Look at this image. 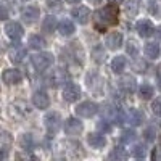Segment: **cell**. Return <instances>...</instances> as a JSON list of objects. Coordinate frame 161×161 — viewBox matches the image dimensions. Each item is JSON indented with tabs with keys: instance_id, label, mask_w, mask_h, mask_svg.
Masks as SVG:
<instances>
[{
	"instance_id": "cell-21",
	"label": "cell",
	"mask_w": 161,
	"mask_h": 161,
	"mask_svg": "<svg viewBox=\"0 0 161 161\" xmlns=\"http://www.w3.org/2000/svg\"><path fill=\"white\" fill-rule=\"evenodd\" d=\"M126 64H127V61H126L124 57H114V58L111 60V69H113L116 74H121V73L124 71Z\"/></svg>"
},
{
	"instance_id": "cell-42",
	"label": "cell",
	"mask_w": 161,
	"mask_h": 161,
	"mask_svg": "<svg viewBox=\"0 0 161 161\" xmlns=\"http://www.w3.org/2000/svg\"><path fill=\"white\" fill-rule=\"evenodd\" d=\"M158 87H159V90H161V74H159V77H158Z\"/></svg>"
},
{
	"instance_id": "cell-13",
	"label": "cell",
	"mask_w": 161,
	"mask_h": 161,
	"mask_svg": "<svg viewBox=\"0 0 161 161\" xmlns=\"http://www.w3.org/2000/svg\"><path fill=\"white\" fill-rule=\"evenodd\" d=\"M124 121H126L129 126H140L142 121H143V113L139 111V110H136V108H132V110H129L124 114Z\"/></svg>"
},
{
	"instance_id": "cell-30",
	"label": "cell",
	"mask_w": 161,
	"mask_h": 161,
	"mask_svg": "<svg viewBox=\"0 0 161 161\" xmlns=\"http://www.w3.org/2000/svg\"><path fill=\"white\" fill-rule=\"evenodd\" d=\"M19 143H21L23 148H31V147H32V137L29 136V134H26V136H21Z\"/></svg>"
},
{
	"instance_id": "cell-33",
	"label": "cell",
	"mask_w": 161,
	"mask_h": 161,
	"mask_svg": "<svg viewBox=\"0 0 161 161\" xmlns=\"http://www.w3.org/2000/svg\"><path fill=\"white\" fill-rule=\"evenodd\" d=\"M134 137H136V134H134V130H126L123 134V142H132Z\"/></svg>"
},
{
	"instance_id": "cell-26",
	"label": "cell",
	"mask_w": 161,
	"mask_h": 161,
	"mask_svg": "<svg viewBox=\"0 0 161 161\" xmlns=\"http://www.w3.org/2000/svg\"><path fill=\"white\" fill-rule=\"evenodd\" d=\"M153 93H155V90H153V87L148 86V84H143V86L139 89V95H140L142 100H152V98H153Z\"/></svg>"
},
{
	"instance_id": "cell-41",
	"label": "cell",
	"mask_w": 161,
	"mask_h": 161,
	"mask_svg": "<svg viewBox=\"0 0 161 161\" xmlns=\"http://www.w3.org/2000/svg\"><path fill=\"white\" fill-rule=\"evenodd\" d=\"M90 3H95V5H98V3H102V0H90Z\"/></svg>"
},
{
	"instance_id": "cell-20",
	"label": "cell",
	"mask_w": 161,
	"mask_h": 161,
	"mask_svg": "<svg viewBox=\"0 0 161 161\" xmlns=\"http://www.w3.org/2000/svg\"><path fill=\"white\" fill-rule=\"evenodd\" d=\"M143 52H145V55L148 57V58L155 60V58L159 57V45L155 44V42H148V44H145Z\"/></svg>"
},
{
	"instance_id": "cell-25",
	"label": "cell",
	"mask_w": 161,
	"mask_h": 161,
	"mask_svg": "<svg viewBox=\"0 0 161 161\" xmlns=\"http://www.w3.org/2000/svg\"><path fill=\"white\" fill-rule=\"evenodd\" d=\"M29 47L31 48H36V50H40V48H44L45 47V40H44V37L42 36H37V34H32L31 37H29Z\"/></svg>"
},
{
	"instance_id": "cell-5",
	"label": "cell",
	"mask_w": 161,
	"mask_h": 161,
	"mask_svg": "<svg viewBox=\"0 0 161 161\" xmlns=\"http://www.w3.org/2000/svg\"><path fill=\"white\" fill-rule=\"evenodd\" d=\"M5 34L8 36V39L18 42V40H21V37L24 36V29L19 23L11 21V23H7V26H5Z\"/></svg>"
},
{
	"instance_id": "cell-23",
	"label": "cell",
	"mask_w": 161,
	"mask_h": 161,
	"mask_svg": "<svg viewBox=\"0 0 161 161\" xmlns=\"http://www.w3.org/2000/svg\"><path fill=\"white\" fill-rule=\"evenodd\" d=\"M140 10V0H127L126 2V13L129 16H136Z\"/></svg>"
},
{
	"instance_id": "cell-27",
	"label": "cell",
	"mask_w": 161,
	"mask_h": 161,
	"mask_svg": "<svg viewBox=\"0 0 161 161\" xmlns=\"http://www.w3.org/2000/svg\"><path fill=\"white\" fill-rule=\"evenodd\" d=\"M92 57H93V60H95L97 63H102V61L105 60V52H103V48H102L100 45H97L95 48H93V52H92Z\"/></svg>"
},
{
	"instance_id": "cell-11",
	"label": "cell",
	"mask_w": 161,
	"mask_h": 161,
	"mask_svg": "<svg viewBox=\"0 0 161 161\" xmlns=\"http://www.w3.org/2000/svg\"><path fill=\"white\" fill-rule=\"evenodd\" d=\"M32 103H34L36 108L45 110V108H48V105H50V98H48V95L44 90H37V92H34V95H32Z\"/></svg>"
},
{
	"instance_id": "cell-29",
	"label": "cell",
	"mask_w": 161,
	"mask_h": 161,
	"mask_svg": "<svg viewBox=\"0 0 161 161\" xmlns=\"http://www.w3.org/2000/svg\"><path fill=\"white\" fill-rule=\"evenodd\" d=\"M132 155L136 156V158H143L147 155L145 145H136V147H134V150H132Z\"/></svg>"
},
{
	"instance_id": "cell-6",
	"label": "cell",
	"mask_w": 161,
	"mask_h": 161,
	"mask_svg": "<svg viewBox=\"0 0 161 161\" xmlns=\"http://www.w3.org/2000/svg\"><path fill=\"white\" fill-rule=\"evenodd\" d=\"M97 110H98V106L93 102H84V103H79L76 106V113L80 118H92L97 113Z\"/></svg>"
},
{
	"instance_id": "cell-43",
	"label": "cell",
	"mask_w": 161,
	"mask_h": 161,
	"mask_svg": "<svg viewBox=\"0 0 161 161\" xmlns=\"http://www.w3.org/2000/svg\"><path fill=\"white\" fill-rule=\"evenodd\" d=\"M24 2H26V0H24Z\"/></svg>"
},
{
	"instance_id": "cell-10",
	"label": "cell",
	"mask_w": 161,
	"mask_h": 161,
	"mask_svg": "<svg viewBox=\"0 0 161 161\" xmlns=\"http://www.w3.org/2000/svg\"><path fill=\"white\" fill-rule=\"evenodd\" d=\"M2 79H3L5 84L15 86V84H19L21 80H23V74L18 69H5L3 74H2Z\"/></svg>"
},
{
	"instance_id": "cell-12",
	"label": "cell",
	"mask_w": 161,
	"mask_h": 161,
	"mask_svg": "<svg viewBox=\"0 0 161 161\" xmlns=\"http://www.w3.org/2000/svg\"><path fill=\"white\" fill-rule=\"evenodd\" d=\"M71 16H73L79 24H87V21H89V18H90V10H89L87 7H84V5H80V7H77V8H74V10L71 11Z\"/></svg>"
},
{
	"instance_id": "cell-35",
	"label": "cell",
	"mask_w": 161,
	"mask_h": 161,
	"mask_svg": "<svg viewBox=\"0 0 161 161\" xmlns=\"http://www.w3.org/2000/svg\"><path fill=\"white\" fill-rule=\"evenodd\" d=\"M0 19H8V10L5 7H0Z\"/></svg>"
},
{
	"instance_id": "cell-28",
	"label": "cell",
	"mask_w": 161,
	"mask_h": 161,
	"mask_svg": "<svg viewBox=\"0 0 161 161\" xmlns=\"http://www.w3.org/2000/svg\"><path fill=\"white\" fill-rule=\"evenodd\" d=\"M126 50L130 57H137V53H139V45L137 42H134V40H129L127 45H126Z\"/></svg>"
},
{
	"instance_id": "cell-7",
	"label": "cell",
	"mask_w": 161,
	"mask_h": 161,
	"mask_svg": "<svg viewBox=\"0 0 161 161\" xmlns=\"http://www.w3.org/2000/svg\"><path fill=\"white\" fill-rule=\"evenodd\" d=\"M63 127H64V132L69 134V136H77V134H80V132H82V129H84L82 123H80L77 118L66 119L64 124H63Z\"/></svg>"
},
{
	"instance_id": "cell-17",
	"label": "cell",
	"mask_w": 161,
	"mask_h": 161,
	"mask_svg": "<svg viewBox=\"0 0 161 161\" xmlns=\"http://www.w3.org/2000/svg\"><path fill=\"white\" fill-rule=\"evenodd\" d=\"M87 142H89V145L92 147V148H103V147L106 145V139L102 136V134H97V132L89 134Z\"/></svg>"
},
{
	"instance_id": "cell-34",
	"label": "cell",
	"mask_w": 161,
	"mask_h": 161,
	"mask_svg": "<svg viewBox=\"0 0 161 161\" xmlns=\"http://www.w3.org/2000/svg\"><path fill=\"white\" fill-rule=\"evenodd\" d=\"M145 139L148 140V142H153L155 140V130H153V127H148L145 130Z\"/></svg>"
},
{
	"instance_id": "cell-39",
	"label": "cell",
	"mask_w": 161,
	"mask_h": 161,
	"mask_svg": "<svg viewBox=\"0 0 161 161\" xmlns=\"http://www.w3.org/2000/svg\"><path fill=\"white\" fill-rule=\"evenodd\" d=\"M110 2H111L113 5H119L121 2H123V0H110Z\"/></svg>"
},
{
	"instance_id": "cell-19",
	"label": "cell",
	"mask_w": 161,
	"mask_h": 161,
	"mask_svg": "<svg viewBox=\"0 0 161 161\" xmlns=\"http://www.w3.org/2000/svg\"><path fill=\"white\" fill-rule=\"evenodd\" d=\"M136 79H134L132 76H123L121 77V80H119V87L123 89L124 92H129V93H132L134 92V89H136Z\"/></svg>"
},
{
	"instance_id": "cell-3",
	"label": "cell",
	"mask_w": 161,
	"mask_h": 161,
	"mask_svg": "<svg viewBox=\"0 0 161 161\" xmlns=\"http://www.w3.org/2000/svg\"><path fill=\"white\" fill-rule=\"evenodd\" d=\"M44 124H45V129H47L48 134H57L61 127V118L55 111L47 113L45 118H44Z\"/></svg>"
},
{
	"instance_id": "cell-36",
	"label": "cell",
	"mask_w": 161,
	"mask_h": 161,
	"mask_svg": "<svg viewBox=\"0 0 161 161\" xmlns=\"http://www.w3.org/2000/svg\"><path fill=\"white\" fill-rule=\"evenodd\" d=\"M153 31H155V37L158 40H161V26H159V28H156V29H153Z\"/></svg>"
},
{
	"instance_id": "cell-16",
	"label": "cell",
	"mask_w": 161,
	"mask_h": 161,
	"mask_svg": "<svg viewBox=\"0 0 161 161\" xmlns=\"http://www.w3.org/2000/svg\"><path fill=\"white\" fill-rule=\"evenodd\" d=\"M137 32L142 37H148L153 34V24L150 19H140L137 23Z\"/></svg>"
},
{
	"instance_id": "cell-18",
	"label": "cell",
	"mask_w": 161,
	"mask_h": 161,
	"mask_svg": "<svg viewBox=\"0 0 161 161\" xmlns=\"http://www.w3.org/2000/svg\"><path fill=\"white\" fill-rule=\"evenodd\" d=\"M127 158H129V153L123 148V147H114L108 155L110 161H127Z\"/></svg>"
},
{
	"instance_id": "cell-22",
	"label": "cell",
	"mask_w": 161,
	"mask_h": 161,
	"mask_svg": "<svg viewBox=\"0 0 161 161\" xmlns=\"http://www.w3.org/2000/svg\"><path fill=\"white\" fill-rule=\"evenodd\" d=\"M58 31L61 36H71L74 32V24L69 19H63L58 23Z\"/></svg>"
},
{
	"instance_id": "cell-24",
	"label": "cell",
	"mask_w": 161,
	"mask_h": 161,
	"mask_svg": "<svg viewBox=\"0 0 161 161\" xmlns=\"http://www.w3.org/2000/svg\"><path fill=\"white\" fill-rule=\"evenodd\" d=\"M57 26H58V21H57L55 16H52V15L45 16V19H44V23H42V28H44L45 32H53Z\"/></svg>"
},
{
	"instance_id": "cell-9",
	"label": "cell",
	"mask_w": 161,
	"mask_h": 161,
	"mask_svg": "<svg viewBox=\"0 0 161 161\" xmlns=\"http://www.w3.org/2000/svg\"><path fill=\"white\" fill-rule=\"evenodd\" d=\"M39 15H40V11H39L37 7H26L21 11V19L26 24H34L39 19Z\"/></svg>"
},
{
	"instance_id": "cell-8",
	"label": "cell",
	"mask_w": 161,
	"mask_h": 161,
	"mask_svg": "<svg viewBox=\"0 0 161 161\" xmlns=\"http://www.w3.org/2000/svg\"><path fill=\"white\" fill-rule=\"evenodd\" d=\"M79 97H80V89H79V86H76V84H66V86H64L63 100H66L68 103H73V102H76Z\"/></svg>"
},
{
	"instance_id": "cell-31",
	"label": "cell",
	"mask_w": 161,
	"mask_h": 161,
	"mask_svg": "<svg viewBox=\"0 0 161 161\" xmlns=\"http://www.w3.org/2000/svg\"><path fill=\"white\" fill-rule=\"evenodd\" d=\"M132 68L136 69L137 73H142V71H145V69H147V63H145V61L137 60V61H134V63H132Z\"/></svg>"
},
{
	"instance_id": "cell-4",
	"label": "cell",
	"mask_w": 161,
	"mask_h": 161,
	"mask_svg": "<svg viewBox=\"0 0 161 161\" xmlns=\"http://www.w3.org/2000/svg\"><path fill=\"white\" fill-rule=\"evenodd\" d=\"M66 79H68V74H66V71H63V69H55L52 74L47 76L45 82H47V86H50V87H60V86H63V84L66 82Z\"/></svg>"
},
{
	"instance_id": "cell-15",
	"label": "cell",
	"mask_w": 161,
	"mask_h": 161,
	"mask_svg": "<svg viewBox=\"0 0 161 161\" xmlns=\"http://www.w3.org/2000/svg\"><path fill=\"white\" fill-rule=\"evenodd\" d=\"M123 45V34L121 32H111L106 36V47L111 48V50H116Z\"/></svg>"
},
{
	"instance_id": "cell-38",
	"label": "cell",
	"mask_w": 161,
	"mask_h": 161,
	"mask_svg": "<svg viewBox=\"0 0 161 161\" xmlns=\"http://www.w3.org/2000/svg\"><path fill=\"white\" fill-rule=\"evenodd\" d=\"M5 156H7V152H5L3 148H0V161H3Z\"/></svg>"
},
{
	"instance_id": "cell-40",
	"label": "cell",
	"mask_w": 161,
	"mask_h": 161,
	"mask_svg": "<svg viewBox=\"0 0 161 161\" xmlns=\"http://www.w3.org/2000/svg\"><path fill=\"white\" fill-rule=\"evenodd\" d=\"M64 2H68V3H79L80 0H64Z\"/></svg>"
},
{
	"instance_id": "cell-14",
	"label": "cell",
	"mask_w": 161,
	"mask_h": 161,
	"mask_svg": "<svg viewBox=\"0 0 161 161\" xmlns=\"http://www.w3.org/2000/svg\"><path fill=\"white\" fill-rule=\"evenodd\" d=\"M8 57L13 63H21L26 57V48L23 45H15V47H11L10 52H8Z\"/></svg>"
},
{
	"instance_id": "cell-2",
	"label": "cell",
	"mask_w": 161,
	"mask_h": 161,
	"mask_svg": "<svg viewBox=\"0 0 161 161\" xmlns=\"http://www.w3.org/2000/svg\"><path fill=\"white\" fill-rule=\"evenodd\" d=\"M31 61H32V66H34L37 71H45L47 68H50V66H52L53 57H52V53L39 52V53H36V55L31 57Z\"/></svg>"
},
{
	"instance_id": "cell-32",
	"label": "cell",
	"mask_w": 161,
	"mask_h": 161,
	"mask_svg": "<svg viewBox=\"0 0 161 161\" xmlns=\"http://www.w3.org/2000/svg\"><path fill=\"white\" fill-rule=\"evenodd\" d=\"M152 110L156 116H161V98H156L153 103H152Z\"/></svg>"
},
{
	"instance_id": "cell-1",
	"label": "cell",
	"mask_w": 161,
	"mask_h": 161,
	"mask_svg": "<svg viewBox=\"0 0 161 161\" xmlns=\"http://www.w3.org/2000/svg\"><path fill=\"white\" fill-rule=\"evenodd\" d=\"M93 21H95L98 29H105L106 26L118 24V8L116 5H106L93 13Z\"/></svg>"
},
{
	"instance_id": "cell-37",
	"label": "cell",
	"mask_w": 161,
	"mask_h": 161,
	"mask_svg": "<svg viewBox=\"0 0 161 161\" xmlns=\"http://www.w3.org/2000/svg\"><path fill=\"white\" fill-rule=\"evenodd\" d=\"M24 161H39L34 155H26V158H24Z\"/></svg>"
}]
</instances>
